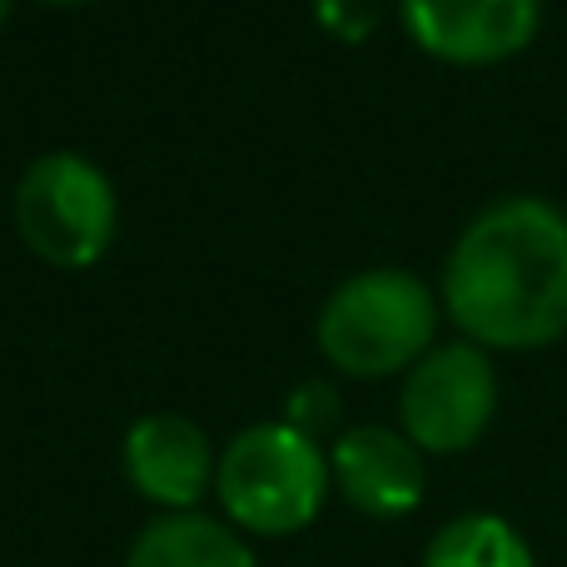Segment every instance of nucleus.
Returning <instances> with one entry per match:
<instances>
[{
  "instance_id": "f257e3e1",
  "label": "nucleus",
  "mask_w": 567,
  "mask_h": 567,
  "mask_svg": "<svg viewBox=\"0 0 567 567\" xmlns=\"http://www.w3.org/2000/svg\"><path fill=\"white\" fill-rule=\"evenodd\" d=\"M443 309L478 349H548L567 333V215L503 195L468 219L443 265Z\"/></svg>"
},
{
  "instance_id": "f03ea898",
  "label": "nucleus",
  "mask_w": 567,
  "mask_h": 567,
  "mask_svg": "<svg viewBox=\"0 0 567 567\" xmlns=\"http://www.w3.org/2000/svg\"><path fill=\"white\" fill-rule=\"evenodd\" d=\"M433 289L409 269H363L343 279L319 309V349L333 369L353 379H383V373L413 369L433 349L439 333Z\"/></svg>"
},
{
  "instance_id": "7ed1b4c3",
  "label": "nucleus",
  "mask_w": 567,
  "mask_h": 567,
  "mask_svg": "<svg viewBox=\"0 0 567 567\" xmlns=\"http://www.w3.org/2000/svg\"><path fill=\"white\" fill-rule=\"evenodd\" d=\"M329 458L289 423H255L235 433L215 463V493L229 523L259 538H289L319 518L329 498Z\"/></svg>"
},
{
  "instance_id": "20e7f679",
  "label": "nucleus",
  "mask_w": 567,
  "mask_h": 567,
  "mask_svg": "<svg viewBox=\"0 0 567 567\" xmlns=\"http://www.w3.org/2000/svg\"><path fill=\"white\" fill-rule=\"evenodd\" d=\"M115 189L85 155H40L16 185L20 239L55 269H90L115 239Z\"/></svg>"
},
{
  "instance_id": "39448f33",
  "label": "nucleus",
  "mask_w": 567,
  "mask_h": 567,
  "mask_svg": "<svg viewBox=\"0 0 567 567\" xmlns=\"http://www.w3.org/2000/svg\"><path fill=\"white\" fill-rule=\"evenodd\" d=\"M498 413V373L488 349L468 339L433 343L399 389V429L423 453H463Z\"/></svg>"
},
{
  "instance_id": "423d86ee",
  "label": "nucleus",
  "mask_w": 567,
  "mask_h": 567,
  "mask_svg": "<svg viewBox=\"0 0 567 567\" xmlns=\"http://www.w3.org/2000/svg\"><path fill=\"white\" fill-rule=\"evenodd\" d=\"M403 30L453 65H493L538 35L543 0H399Z\"/></svg>"
},
{
  "instance_id": "0eeeda50",
  "label": "nucleus",
  "mask_w": 567,
  "mask_h": 567,
  "mask_svg": "<svg viewBox=\"0 0 567 567\" xmlns=\"http://www.w3.org/2000/svg\"><path fill=\"white\" fill-rule=\"evenodd\" d=\"M333 488L369 518H403L423 503V449L403 429L359 423L333 439L329 453Z\"/></svg>"
},
{
  "instance_id": "6e6552de",
  "label": "nucleus",
  "mask_w": 567,
  "mask_h": 567,
  "mask_svg": "<svg viewBox=\"0 0 567 567\" xmlns=\"http://www.w3.org/2000/svg\"><path fill=\"white\" fill-rule=\"evenodd\" d=\"M215 449L185 413H145L125 433V473L150 503L169 513H195L215 488Z\"/></svg>"
},
{
  "instance_id": "1a4fd4ad",
  "label": "nucleus",
  "mask_w": 567,
  "mask_h": 567,
  "mask_svg": "<svg viewBox=\"0 0 567 567\" xmlns=\"http://www.w3.org/2000/svg\"><path fill=\"white\" fill-rule=\"evenodd\" d=\"M125 567H255V553L229 523L205 513H165L140 528Z\"/></svg>"
},
{
  "instance_id": "9d476101",
  "label": "nucleus",
  "mask_w": 567,
  "mask_h": 567,
  "mask_svg": "<svg viewBox=\"0 0 567 567\" xmlns=\"http://www.w3.org/2000/svg\"><path fill=\"white\" fill-rule=\"evenodd\" d=\"M423 567H533V548L508 518L463 513L433 533Z\"/></svg>"
},
{
  "instance_id": "9b49d317",
  "label": "nucleus",
  "mask_w": 567,
  "mask_h": 567,
  "mask_svg": "<svg viewBox=\"0 0 567 567\" xmlns=\"http://www.w3.org/2000/svg\"><path fill=\"white\" fill-rule=\"evenodd\" d=\"M289 429H299L303 439L319 443V433H329L333 423H339V393L329 389V383H299V389L289 393Z\"/></svg>"
},
{
  "instance_id": "f8f14e48",
  "label": "nucleus",
  "mask_w": 567,
  "mask_h": 567,
  "mask_svg": "<svg viewBox=\"0 0 567 567\" xmlns=\"http://www.w3.org/2000/svg\"><path fill=\"white\" fill-rule=\"evenodd\" d=\"M6 16H10V0H0V25H6Z\"/></svg>"
},
{
  "instance_id": "ddd939ff",
  "label": "nucleus",
  "mask_w": 567,
  "mask_h": 567,
  "mask_svg": "<svg viewBox=\"0 0 567 567\" xmlns=\"http://www.w3.org/2000/svg\"><path fill=\"white\" fill-rule=\"evenodd\" d=\"M50 6H85V0H50Z\"/></svg>"
}]
</instances>
